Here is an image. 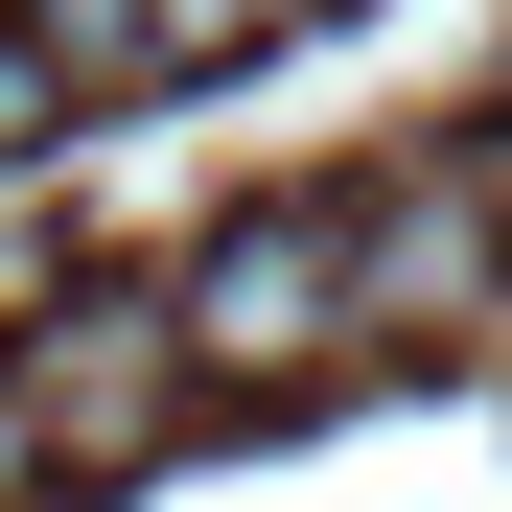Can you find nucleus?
I'll use <instances>...</instances> for the list:
<instances>
[{
  "label": "nucleus",
  "instance_id": "obj_5",
  "mask_svg": "<svg viewBox=\"0 0 512 512\" xmlns=\"http://www.w3.org/2000/svg\"><path fill=\"white\" fill-rule=\"evenodd\" d=\"M140 24H163V70H256V47L303 24V0H140Z\"/></svg>",
  "mask_w": 512,
  "mask_h": 512
},
{
  "label": "nucleus",
  "instance_id": "obj_3",
  "mask_svg": "<svg viewBox=\"0 0 512 512\" xmlns=\"http://www.w3.org/2000/svg\"><path fill=\"white\" fill-rule=\"evenodd\" d=\"M512 303V187L489 163H396V187L350 210V326L373 350H443V326Z\"/></svg>",
  "mask_w": 512,
  "mask_h": 512
},
{
  "label": "nucleus",
  "instance_id": "obj_7",
  "mask_svg": "<svg viewBox=\"0 0 512 512\" xmlns=\"http://www.w3.org/2000/svg\"><path fill=\"white\" fill-rule=\"evenodd\" d=\"M24 489H47V466H24V396H0V512H24Z\"/></svg>",
  "mask_w": 512,
  "mask_h": 512
},
{
  "label": "nucleus",
  "instance_id": "obj_1",
  "mask_svg": "<svg viewBox=\"0 0 512 512\" xmlns=\"http://www.w3.org/2000/svg\"><path fill=\"white\" fill-rule=\"evenodd\" d=\"M163 326H187V396H303L326 350H373V326H350V210H233L210 256H187V280H163Z\"/></svg>",
  "mask_w": 512,
  "mask_h": 512
},
{
  "label": "nucleus",
  "instance_id": "obj_4",
  "mask_svg": "<svg viewBox=\"0 0 512 512\" xmlns=\"http://www.w3.org/2000/svg\"><path fill=\"white\" fill-rule=\"evenodd\" d=\"M0 24L47 47V94H163V24L140 0H0Z\"/></svg>",
  "mask_w": 512,
  "mask_h": 512
},
{
  "label": "nucleus",
  "instance_id": "obj_2",
  "mask_svg": "<svg viewBox=\"0 0 512 512\" xmlns=\"http://www.w3.org/2000/svg\"><path fill=\"white\" fill-rule=\"evenodd\" d=\"M0 396H24V466L47 489H117V466L187 443V326L163 303H47L24 350H0Z\"/></svg>",
  "mask_w": 512,
  "mask_h": 512
},
{
  "label": "nucleus",
  "instance_id": "obj_6",
  "mask_svg": "<svg viewBox=\"0 0 512 512\" xmlns=\"http://www.w3.org/2000/svg\"><path fill=\"white\" fill-rule=\"evenodd\" d=\"M47 117H70V94H47V47H24V24H0V163H24Z\"/></svg>",
  "mask_w": 512,
  "mask_h": 512
}]
</instances>
